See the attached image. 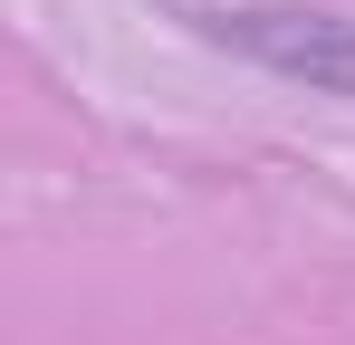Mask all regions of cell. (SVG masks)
<instances>
[{"label":"cell","instance_id":"cell-1","mask_svg":"<svg viewBox=\"0 0 355 345\" xmlns=\"http://www.w3.org/2000/svg\"><path fill=\"white\" fill-rule=\"evenodd\" d=\"M192 29L211 48L307 87V96H355V19L346 10H307V0H192Z\"/></svg>","mask_w":355,"mask_h":345}]
</instances>
